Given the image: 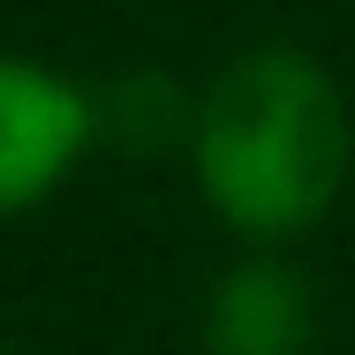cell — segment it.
<instances>
[{
    "label": "cell",
    "instance_id": "6da1fadb",
    "mask_svg": "<svg viewBox=\"0 0 355 355\" xmlns=\"http://www.w3.org/2000/svg\"><path fill=\"white\" fill-rule=\"evenodd\" d=\"M348 174V114L333 76L295 46H257L197 106V182L242 234H295Z\"/></svg>",
    "mask_w": 355,
    "mask_h": 355
},
{
    "label": "cell",
    "instance_id": "7a4b0ae2",
    "mask_svg": "<svg viewBox=\"0 0 355 355\" xmlns=\"http://www.w3.org/2000/svg\"><path fill=\"white\" fill-rule=\"evenodd\" d=\"M91 129H98V106L69 76L0 53V219L38 205L46 189H61V174L83 159Z\"/></svg>",
    "mask_w": 355,
    "mask_h": 355
},
{
    "label": "cell",
    "instance_id": "3957f363",
    "mask_svg": "<svg viewBox=\"0 0 355 355\" xmlns=\"http://www.w3.org/2000/svg\"><path fill=\"white\" fill-rule=\"evenodd\" d=\"M205 348L212 355H302L310 348V295L302 280L272 265V257H250L212 287L205 302Z\"/></svg>",
    "mask_w": 355,
    "mask_h": 355
}]
</instances>
